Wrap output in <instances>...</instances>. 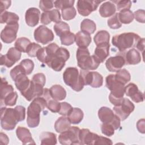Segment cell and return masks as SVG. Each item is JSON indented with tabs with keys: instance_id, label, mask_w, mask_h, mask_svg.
Listing matches in <instances>:
<instances>
[{
	"instance_id": "obj_1",
	"label": "cell",
	"mask_w": 145,
	"mask_h": 145,
	"mask_svg": "<svg viewBox=\"0 0 145 145\" xmlns=\"http://www.w3.org/2000/svg\"><path fill=\"white\" fill-rule=\"evenodd\" d=\"M47 105V101L41 96L35 97L27 108V123L28 127H37L40 121V112Z\"/></svg>"
},
{
	"instance_id": "obj_2",
	"label": "cell",
	"mask_w": 145,
	"mask_h": 145,
	"mask_svg": "<svg viewBox=\"0 0 145 145\" xmlns=\"http://www.w3.org/2000/svg\"><path fill=\"white\" fill-rule=\"evenodd\" d=\"M106 87L110 91L109 96L110 102L114 106L120 105L125 94V84L115 79L114 74H110L106 77Z\"/></svg>"
},
{
	"instance_id": "obj_3",
	"label": "cell",
	"mask_w": 145,
	"mask_h": 145,
	"mask_svg": "<svg viewBox=\"0 0 145 145\" xmlns=\"http://www.w3.org/2000/svg\"><path fill=\"white\" fill-rule=\"evenodd\" d=\"M140 39V36L137 33L125 32L114 35L112 37V43L120 52H123L128 49L135 46Z\"/></svg>"
},
{
	"instance_id": "obj_4",
	"label": "cell",
	"mask_w": 145,
	"mask_h": 145,
	"mask_svg": "<svg viewBox=\"0 0 145 145\" xmlns=\"http://www.w3.org/2000/svg\"><path fill=\"white\" fill-rule=\"evenodd\" d=\"M76 60L78 66L83 70H95L101 63L94 55H90L87 48H78L76 51Z\"/></svg>"
},
{
	"instance_id": "obj_5",
	"label": "cell",
	"mask_w": 145,
	"mask_h": 145,
	"mask_svg": "<svg viewBox=\"0 0 145 145\" xmlns=\"http://www.w3.org/2000/svg\"><path fill=\"white\" fill-rule=\"evenodd\" d=\"M70 57L68 50L63 47H59L56 53L47 58L45 63L56 71H60L65 65V62Z\"/></svg>"
},
{
	"instance_id": "obj_6",
	"label": "cell",
	"mask_w": 145,
	"mask_h": 145,
	"mask_svg": "<svg viewBox=\"0 0 145 145\" xmlns=\"http://www.w3.org/2000/svg\"><path fill=\"white\" fill-rule=\"evenodd\" d=\"M65 83L76 92L82 91L84 84L78 69L75 67H67L63 74Z\"/></svg>"
},
{
	"instance_id": "obj_7",
	"label": "cell",
	"mask_w": 145,
	"mask_h": 145,
	"mask_svg": "<svg viewBox=\"0 0 145 145\" xmlns=\"http://www.w3.org/2000/svg\"><path fill=\"white\" fill-rule=\"evenodd\" d=\"M18 121L16 117L14 108H1V125L3 129L12 130L15 129Z\"/></svg>"
},
{
	"instance_id": "obj_8",
	"label": "cell",
	"mask_w": 145,
	"mask_h": 145,
	"mask_svg": "<svg viewBox=\"0 0 145 145\" xmlns=\"http://www.w3.org/2000/svg\"><path fill=\"white\" fill-rule=\"evenodd\" d=\"M80 129L76 126H71L67 130L61 133L58 137L61 144L63 145L80 144L79 139Z\"/></svg>"
},
{
	"instance_id": "obj_9",
	"label": "cell",
	"mask_w": 145,
	"mask_h": 145,
	"mask_svg": "<svg viewBox=\"0 0 145 145\" xmlns=\"http://www.w3.org/2000/svg\"><path fill=\"white\" fill-rule=\"evenodd\" d=\"M80 74L85 85H89L93 88H99L103 84V76L97 71H89L82 70Z\"/></svg>"
},
{
	"instance_id": "obj_10",
	"label": "cell",
	"mask_w": 145,
	"mask_h": 145,
	"mask_svg": "<svg viewBox=\"0 0 145 145\" xmlns=\"http://www.w3.org/2000/svg\"><path fill=\"white\" fill-rule=\"evenodd\" d=\"M98 116L103 123L111 124L114 130L120 127V120L113 111L106 106H102L98 110Z\"/></svg>"
},
{
	"instance_id": "obj_11",
	"label": "cell",
	"mask_w": 145,
	"mask_h": 145,
	"mask_svg": "<svg viewBox=\"0 0 145 145\" xmlns=\"http://www.w3.org/2000/svg\"><path fill=\"white\" fill-rule=\"evenodd\" d=\"M134 109L135 106L130 100L127 98H123L122 101L120 105L114 106L113 111L120 121H123L129 117Z\"/></svg>"
},
{
	"instance_id": "obj_12",
	"label": "cell",
	"mask_w": 145,
	"mask_h": 145,
	"mask_svg": "<svg viewBox=\"0 0 145 145\" xmlns=\"http://www.w3.org/2000/svg\"><path fill=\"white\" fill-rule=\"evenodd\" d=\"M35 40L43 45H45L54 39V34L51 29L45 25H40L34 31Z\"/></svg>"
},
{
	"instance_id": "obj_13",
	"label": "cell",
	"mask_w": 145,
	"mask_h": 145,
	"mask_svg": "<svg viewBox=\"0 0 145 145\" xmlns=\"http://www.w3.org/2000/svg\"><path fill=\"white\" fill-rule=\"evenodd\" d=\"M102 2L100 1L79 0L77 1V9L79 14L83 16H88L92 12L96 10L99 5Z\"/></svg>"
},
{
	"instance_id": "obj_14",
	"label": "cell",
	"mask_w": 145,
	"mask_h": 145,
	"mask_svg": "<svg viewBox=\"0 0 145 145\" xmlns=\"http://www.w3.org/2000/svg\"><path fill=\"white\" fill-rule=\"evenodd\" d=\"M22 52L15 47L10 48L5 55L1 54V65H3L7 67H12L21 58Z\"/></svg>"
},
{
	"instance_id": "obj_15",
	"label": "cell",
	"mask_w": 145,
	"mask_h": 145,
	"mask_svg": "<svg viewBox=\"0 0 145 145\" xmlns=\"http://www.w3.org/2000/svg\"><path fill=\"white\" fill-rule=\"evenodd\" d=\"M18 29V23L6 24L1 32V40L6 44L12 42L16 38Z\"/></svg>"
},
{
	"instance_id": "obj_16",
	"label": "cell",
	"mask_w": 145,
	"mask_h": 145,
	"mask_svg": "<svg viewBox=\"0 0 145 145\" xmlns=\"http://www.w3.org/2000/svg\"><path fill=\"white\" fill-rule=\"evenodd\" d=\"M125 65L124 56L117 54L115 56L109 58L105 62V66L108 70L110 72H116L121 69Z\"/></svg>"
},
{
	"instance_id": "obj_17",
	"label": "cell",
	"mask_w": 145,
	"mask_h": 145,
	"mask_svg": "<svg viewBox=\"0 0 145 145\" xmlns=\"http://www.w3.org/2000/svg\"><path fill=\"white\" fill-rule=\"evenodd\" d=\"M125 93L135 103H140L144 100V94L139 90L137 86L133 83H130L125 86Z\"/></svg>"
},
{
	"instance_id": "obj_18",
	"label": "cell",
	"mask_w": 145,
	"mask_h": 145,
	"mask_svg": "<svg viewBox=\"0 0 145 145\" xmlns=\"http://www.w3.org/2000/svg\"><path fill=\"white\" fill-rule=\"evenodd\" d=\"M41 23L48 25L52 22L57 23L61 22V14L58 10L53 9L48 11L43 12L41 15Z\"/></svg>"
},
{
	"instance_id": "obj_19",
	"label": "cell",
	"mask_w": 145,
	"mask_h": 145,
	"mask_svg": "<svg viewBox=\"0 0 145 145\" xmlns=\"http://www.w3.org/2000/svg\"><path fill=\"white\" fill-rule=\"evenodd\" d=\"M40 11L35 7L29 8L25 12V20L27 24L30 27H35L38 24L40 19Z\"/></svg>"
},
{
	"instance_id": "obj_20",
	"label": "cell",
	"mask_w": 145,
	"mask_h": 145,
	"mask_svg": "<svg viewBox=\"0 0 145 145\" xmlns=\"http://www.w3.org/2000/svg\"><path fill=\"white\" fill-rule=\"evenodd\" d=\"M99 135L92 133L88 129H83L79 131L80 144L95 145Z\"/></svg>"
},
{
	"instance_id": "obj_21",
	"label": "cell",
	"mask_w": 145,
	"mask_h": 145,
	"mask_svg": "<svg viewBox=\"0 0 145 145\" xmlns=\"http://www.w3.org/2000/svg\"><path fill=\"white\" fill-rule=\"evenodd\" d=\"M16 134L18 138L23 144H35V142L32 137L31 133L27 128L18 126L16 130Z\"/></svg>"
},
{
	"instance_id": "obj_22",
	"label": "cell",
	"mask_w": 145,
	"mask_h": 145,
	"mask_svg": "<svg viewBox=\"0 0 145 145\" xmlns=\"http://www.w3.org/2000/svg\"><path fill=\"white\" fill-rule=\"evenodd\" d=\"M124 58L126 65L138 64L142 59L140 53L134 48H131L126 52Z\"/></svg>"
},
{
	"instance_id": "obj_23",
	"label": "cell",
	"mask_w": 145,
	"mask_h": 145,
	"mask_svg": "<svg viewBox=\"0 0 145 145\" xmlns=\"http://www.w3.org/2000/svg\"><path fill=\"white\" fill-rule=\"evenodd\" d=\"M109 44H104L96 46L94 51V56L100 61L103 62L109 54Z\"/></svg>"
},
{
	"instance_id": "obj_24",
	"label": "cell",
	"mask_w": 145,
	"mask_h": 145,
	"mask_svg": "<svg viewBox=\"0 0 145 145\" xmlns=\"http://www.w3.org/2000/svg\"><path fill=\"white\" fill-rule=\"evenodd\" d=\"M116 11L115 5L111 1L104 2L99 8V14L103 18H107L113 15Z\"/></svg>"
},
{
	"instance_id": "obj_25",
	"label": "cell",
	"mask_w": 145,
	"mask_h": 145,
	"mask_svg": "<svg viewBox=\"0 0 145 145\" xmlns=\"http://www.w3.org/2000/svg\"><path fill=\"white\" fill-rule=\"evenodd\" d=\"M16 88L22 93L25 91L29 87L31 80L25 74H20L14 80Z\"/></svg>"
},
{
	"instance_id": "obj_26",
	"label": "cell",
	"mask_w": 145,
	"mask_h": 145,
	"mask_svg": "<svg viewBox=\"0 0 145 145\" xmlns=\"http://www.w3.org/2000/svg\"><path fill=\"white\" fill-rule=\"evenodd\" d=\"M75 41L79 48H87L91 42V37L87 33L79 31L75 35Z\"/></svg>"
},
{
	"instance_id": "obj_27",
	"label": "cell",
	"mask_w": 145,
	"mask_h": 145,
	"mask_svg": "<svg viewBox=\"0 0 145 145\" xmlns=\"http://www.w3.org/2000/svg\"><path fill=\"white\" fill-rule=\"evenodd\" d=\"M49 91L52 98L55 100H62L65 99L66 96V91L61 85H53L49 89Z\"/></svg>"
},
{
	"instance_id": "obj_28",
	"label": "cell",
	"mask_w": 145,
	"mask_h": 145,
	"mask_svg": "<svg viewBox=\"0 0 145 145\" xmlns=\"http://www.w3.org/2000/svg\"><path fill=\"white\" fill-rule=\"evenodd\" d=\"M71 127V122L67 117L63 116L59 117L54 123V129L58 133H61Z\"/></svg>"
},
{
	"instance_id": "obj_29",
	"label": "cell",
	"mask_w": 145,
	"mask_h": 145,
	"mask_svg": "<svg viewBox=\"0 0 145 145\" xmlns=\"http://www.w3.org/2000/svg\"><path fill=\"white\" fill-rule=\"evenodd\" d=\"M19 17L15 13L5 11L0 15V23L2 24L6 23L7 24L18 23Z\"/></svg>"
},
{
	"instance_id": "obj_30",
	"label": "cell",
	"mask_w": 145,
	"mask_h": 145,
	"mask_svg": "<svg viewBox=\"0 0 145 145\" xmlns=\"http://www.w3.org/2000/svg\"><path fill=\"white\" fill-rule=\"evenodd\" d=\"M40 140L42 145H54L57 143L56 135L51 132L41 133L40 135Z\"/></svg>"
},
{
	"instance_id": "obj_31",
	"label": "cell",
	"mask_w": 145,
	"mask_h": 145,
	"mask_svg": "<svg viewBox=\"0 0 145 145\" xmlns=\"http://www.w3.org/2000/svg\"><path fill=\"white\" fill-rule=\"evenodd\" d=\"M84 114L83 111L78 108H73L67 116L71 123L78 124L83 120Z\"/></svg>"
},
{
	"instance_id": "obj_32",
	"label": "cell",
	"mask_w": 145,
	"mask_h": 145,
	"mask_svg": "<svg viewBox=\"0 0 145 145\" xmlns=\"http://www.w3.org/2000/svg\"><path fill=\"white\" fill-rule=\"evenodd\" d=\"M110 35L109 32L105 30L98 31L93 37V41L96 46L104 44H109Z\"/></svg>"
},
{
	"instance_id": "obj_33",
	"label": "cell",
	"mask_w": 145,
	"mask_h": 145,
	"mask_svg": "<svg viewBox=\"0 0 145 145\" xmlns=\"http://www.w3.org/2000/svg\"><path fill=\"white\" fill-rule=\"evenodd\" d=\"M81 31L88 35L92 34L96 29L95 23L89 19H84L80 23Z\"/></svg>"
},
{
	"instance_id": "obj_34",
	"label": "cell",
	"mask_w": 145,
	"mask_h": 145,
	"mask_svg": "<svg viewBox=\"0 0 145 145\" xmlns=\"http://www.w3.org/2000/svg\"><path fill=\"white\" fill-rule=\"evenodd\" d=\"M118 18L121 22L123 24H130L134 19V15L131 11L130 10H125L120 11L118 13Z\"/></svg>"
},
{
	"instance_id": "obj_35",
	"label": "cell",
	"mask_w": 145,
	"mask_h": 145,
	"mask_svg": "<svg viewBox=\"0 0 145 145\" xmlns=\"http://www.w3.org/2000/svg\"><path fill=\"white\" fill-rule=\"evenodd\" d=\"M116 72H117L114 75V76H115V79L117 81L125 85L127 82H129L130 80L131 75L129 72L127 70L125 69H120Z\"/></svg>"
},
{
	"instance_id": "obj_36",
	"label": "cell",
	"mask_w": 145,
	"mask_h": 145,
	"mask_svg": "<svg viewBox=\"0 0 145 145\" xmlns=\"http://www.w3.org/2000/svg\"><path fill=\"white\" fill-rule=\"evenodd\" d=\"M53 28L56 34L59 37L65 33L70 32L69 24L62 21L56 23L53 26Z\"/></svg>"
},
{
	"instance_id": "obj_37",
	"label": "cell",
	"mask_w": 145,
	"mask_h": 145,
	"mask_svg": "<svg viewBox=\"0 0 145 145\" xmlns=\"http://www.w3.org/2000/svg\"><path fill=\"white\" fill-rule=\"evenodd\" d=\"M0 91V97L1 100H3L6 96H7L10 93L14 92V88L12 85L8 84L7 81L5 79L2 78Z\"/></svg>"
},
{
	"instance_id": "obj_38",
	"label": "cell",
	"mask_w": 145,
	"mask_h": 145,
	"mask_svg": "<svg viewBox=\"0 0 145 145\" xmlns=\"http://www.w3.org/2000/svg\"><path fill=\"white\" fill-rule=\"evenodd\" d=\"M29 39L26 37H20L16 39L15 42V48L21 52L26 53L27 49L29 45L31 44Z\"/></svg>"
},
{
	"instance_id": "obj_39",
	"label": "cell",
	"mask_w": 145,
	"mask_h": 145,
	"mask_svg": "<svg viewBox=\"0 0 145 145\" xmlns=\"http://www.w3.org/2000/svg\"><path fill=\"white\" fill-rule=\"evenodd\" d=\"M18 99V94L16 92H12L6 96L3 100H1V105L5 106H14L16 104V100Z\"/></svg>"
},
{
	"instance_id": "obj_40",
	"label": "cell",
	"mask_w": 145,
	"mask_h": 145,
	"mask_svg": "<svg viewBox=\"0 0 145 145\" xmlns=\"http://www.w3.org/2000/svg\"><path fill=\"white\" fill-rule=\"evenodd\" d=\"M62 18L65 20H70L74 19L76 15L75 8L72 7H66L61 10Z\"/></svg>"
},
{
	"instance_id": "obj_41",
	"label": "cell",
	"mask_w": 145,
	"mask_h": 145,
	"mask_svg": "<svg viewBox=\"0 0 145 145\" xmlns=\"http://www.w3.org/2000/svg\"><path fill=\"white\" fill-rule=\"evenodd\" d=\"M75 35L71 32H67L60 37L61 44L63 45L69 46L75 42Z\"/></svg>"
},
{
	"instance_id": "obj_42",
	"label": "cell",
	"mask_w": 145,
	"mask_h": 145,
	"mask_svg": "<svg viewBox=\"0 0 145 145\" xmlns=\"http://www.w3.org/2000/svg\"><path fill=\"white\" fill-rule=\"evenodd\" d=\"M25 72L26 75H29L34 69V63L30 59H24L19 63Z\"/></svg>"
},
{
	"instance_id": "obj_43",
	"label": "cell",
	"mask_w": 145,
	"mask_h": 145,
	"mask_svg": "<svg viewBox=\"0 0 145 145\" xmlns=\"http://www.w3.org/2000/svg\"><path fill=\"white\" fill-rule=\"evenodd\" d=\"M108 25L111 29H118L122 26V24L120 22L118 18V13H115L107 21Z\"/></svg>"
},
{
	"instance_id": "obj_44",
	"label": "cell",
	"mask_w": 145,
	"mask_h": 145,
	"mask_svg": "<svg viewBox=\"0 0 145 145\" xmlns=\"http://www.w3.org/2000/svg\"><path fill=\"white\" fill-rule=\"evenodd\" d=\"M75 3L74 0H58L54 1V5L57 9H63L66 7H72Z\"/></svg>"
},
{
	"instance_id": "obj_45",
	"label": "cell",
	"mask_w": 145,
	"mask_h": 145,
	"mask_svg": "<svg viewBox=\"0 0 145 145\" xmlns=\"http://www.w3.org/2000/svg\"><path fill=\"white\" fill-rule=\"evenodd\" d=\"M113 3H116L117 6V9L119 11H121L125 10H129L131 6V2L129 0L125 1H111Z\"/></svg>"
},
{
	"instance_id": "obj_46",
	"label": "cell",
	"mask_w": 145,
	"mask_h": 145,
	"mask_svg": "<svg viewBox=\"0 0 145 145\" xmlns=\"http://www.w3.org/2000/svg\"><path fill=\"white\" fill-rule=\"evenodd\" d=\"M40 48H41V46L39 44L35 42H31L27 49L26 53L31 57H35Z\"/></svg>"
},
{
	"instance_id": "obj_47",
	"label": "cell",
	"mask_w": 145,
	"mask_h": 145,
	"mask_svg": "<svg viewBox=\"0 0 145 145\" xmlns=\"http://www.w3.org/2000/svg\"><path fill=\"white\" fill-rule=\"evenodd\" d=\"M14 109L18 122L23 121L25 117V108L23 106L18 105L15 107Z\"/></svg>"
},
{
	"instance_id": "obj_48",
	"label": "cell",
	"mask_w": 145,
	"mask_h": 145,
	"mask_svg": "<svg viewBox=\"0 0 145 145\" xmlns=\"http://www.w3.org/2000/svg\"><path fill=\"white\" fill-rule=\"evenodd\" d=\"M101 133L106 136L111 137L114 133V129L113 126L110 123H103L101 126Z\"/></svg>"
},
{
	"instance_id": "obj_49",
	"label": "cell",
	"mask_w": 145,
	"mask_h": 145,
	"mask_svg": "<svg viewBox=\"0 0 145 145\" xmlns=\"http://www.w3.org/2000/svg\"><path fill=\"white\" fill-rule=\"evenodd\" d=\"M46 107L53 113H58L61 107V103H59L54 99H51L47 102Z\"/></svg>"
},
{
	"instance_id": "obj_50",
	"label": "cell",
	"mask_w": 145,
	"mask_h": 145,
	"mask_svg": "<svg viewBox=\"0 0 145 145\" xmlns=\"http://www.w3.org/2000/svg\"><path fill=\"white\" fill-rule=\"evenodd\" d=\"M72 108H73L72 107V106L67 102L61 103V107L58 112V113L64 116H67L68 114L72 109Z\"/></svg>"
},
{
	"instance_id": "obj_51",
	"label": "cell",
	"mask_w": 145,
	"mask_h": 145,
	"mask_svg": "<svg viewBox=\"0 0 145 145\" xmlns=\"http://www.w3.org/2000/svg\"><path fill=\"white\" fill-rule=\"evenodd\" d=\"M32 81L38 85L44 86L46 82V78L42 73H37L35 74L32 79Z\"/></svg>"
},
{
	"instance_id": "obj_52",
	"label": "cell",
	"mask_w": 145,
	"mask_h": 145,
	"mask_svg": "<svg viewBox=\"0 0 145 145\" xmlns=\"http://www.w3.org/2000/svg\"><path fill=\"white\" fill-rule=\"evenodd\" d=\"M54 6V2L53 1L41 0L39 2V7L44 12L50 11Z\"/></svg>"
},
{
	"instance_id": "obj_53",
	"label": "cell",
	"mask_w": 145,
	"mask_h": 145,
	"mask_svg": "<svg viewBox=\"0 0 145 145\" xmlns=\"http://www.w3.org/2000/svg\"><path fill=\"white\" fill-rule=\"evenodd\" d=\"M134 18L135 19V20L142 23H144V19H145V11L144 10H138L135 11L134 13Z\"/></svg>"
},
{
	"instance_id": "obj_54",
	"label": "cell",
	"mask_w": 145,
	"mask_h": 145,
	"mask_svg": "<svg viewBox=\"0 0 145 145\" xmlns=\"http://www.w3.org/2000/svg\"><path fill=\"white\" fill-rule=\"evenodd\" d=\"M36 57L37 58V59L39 61L45 63L46 59L48 57V54H47V53L46 51L45 47L41 48L39 50V51L37 53Z\"/></svg>"
},
{
	"instance_id": "obj_55",
	"label": "cell",
	"mask_w": 145,
	"mask_h": 145,
	"mask_svg": "<svg viewBox=\"0 0 145 145\" xmlns=\"http://www.w3.org/2000/svg\"><path fill=\"white\" fill-rule=\"evenodd\" d=\"M112 144H113V143L110 139L104 137H103V136L99 135L96 139L95 145H99V144L111 145Z\"/></svg>"
},
{
	"instance_id": "obj_56",
	"label": "cell",
	"mask_w": 145,
	"mask_h": 145,
	"mask_svg": "<svg viewBox=\"0 0 145 145\" xmlns=\"http://www.w3.org/2000/svg\"><path fill=\"white\" fill-rule=\"evenodd\" d=\"M1 5H0V10L1 13L5 11L6 10H7L11 5V1H1L0 2Z\"/></svg>"
},
{
	"instance_id": "obj_57",
	"label": "cell",
	"mask_w": 145,
	"mask_h": 145,
	"mask_svg": "<svg viewBox=\"0 0 145 145\" xmlns=\"http://www.w3.org/2000/svg\"><path fill=\"white\" fill-rule=\"evenodd\" d=\"M137 127L139 133L144 134L145 131L144 129V119L142 118L139 120L137 123Z\"/></svg>"
},
{
	"instance_id": "obj_58",
	"label": "cell",
	"mask_w": 145,
	"mask_h": 145,
	"mask_svg": "<svg viewBox=\"0 0 145 145\" xmlns=\"http://www.w3.org/2000/svg\"><path fill=\"white\" fill-rule=\"evenodd\" d=\"M135 46L140 52L143 53L144 50V39L140 38L137 42Z\"/></svg>"
},
{
	"instance_id": "obj_59",
	"label": "cell",
	"mask_w": 145,
	"mask_h": 145,
	"mask_svg": "<svg viewBox=\"0 0 145 145\" xmlns=\"http://www.w3.org/2000/svg\"><path fill=\"white\" fill-rule=\"evenodd\" d=\"M41 97H42L44 99H45L47 102L51 100L52 99V96L50 95V91H49V89L48 88H44V90H43V92H42V95L41 96Z\"/></svg>"
},
{
	"instance_id": "obj_60",
	"label": "cell",
	"mask_w": 145,
	"mask_h": 145,
	"mask_svg": "<svg viewBox=\"0 0 145 145\" xmlns=\"http://www.w3.org/2000/svg\"><path fill=\"white\" fill-rule=\"evenodd\" d=\"M0 140H1V144H7L9 142V139L6 134H5L3 133H1Z\"/></svg>"
}]
</instances>
